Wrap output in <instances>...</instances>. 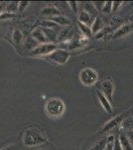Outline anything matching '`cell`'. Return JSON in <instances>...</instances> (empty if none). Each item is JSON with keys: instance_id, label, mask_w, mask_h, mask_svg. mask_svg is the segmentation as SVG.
<instances>
[{"instance_id": "6da1fadb", "label": "cell", "mask_w": 133, "mask_h": 150, "mask_svg": "<svg viewBox=\"0 0 133 150\" xmlns=\"http://www.w3.org/2000/svg\"><path fill=\"white\" fill-rule=\"evenodd\" d=\"M22 142L27 147H37L48 142V137L39 127H28L22 134Z\"/></svg>"}, {"instance_id": "7a4b0ae2", "label": "cell", "mask_w": 133, "mask_h": 150, "mask_svg": "<svg viewBox=\"0 0 133 150\" xmlns=\"http://www.w3.org/2000/svg\"><path fill=\"white\" fill-rule=\"evenodd\" d=\"M44 109L48 117L52 119H59L64 115L66 111V105L63 99L59 97H52L46 101Z\"/></svg>"}, {"instance_id": "3957f363", "label": "cell", "mask_w": 133, "mask_h": 150, "mask_svg": "<svg viewBox=\"0 0 133 150\" xmlns=\"http://www.w3.org/2000/svg\"><path fill=\"white\" fill-rule=\"evenodd\" d=\"M79 78L81 83L84 86H93L98 81V73L96 70H94L91 67H86L81 69L79 74Z\"/></svg>"}, {"instance_id": "277c9868", "label": "cell", "mask_w": 133, "mask_h": 150, "mask_svg": "<svg viewBox=\"0 0 133 150\" xmlns=\"http://www.w3.org/2000/svg\"><path fill=\"white\" fill-rule=\"evenodd\" d=\"M58 49V45L54 42H47L44 44H39L35 49L29 52L31 57H47Z\"/></svg>"}, {"instance_id": "5b68a950", "label": "cell", "mask_w": 133, "mask_h": 150, "mask_svg": "<svg viewBox=\"0 0 133 150\" xmlns=\"http://www.w3.org/2000/svg\"><path fill=\"white\" fill-rule=\"evenodd\" d=\"M70 57H71V53L68 50L65 49H60L58 48L56 51H54L52 54L48 55L47 57H45L48 61L52 62L55 64H59V65H65L69 61Z\"/></svg>"}, {"instance_id": "8992f818", "label": "cell", "mask_w": 133, "mask_h": 150, "mask_svg": "<svg viewBox=\"0 0 133 150\" xmlns=\"http://www.w3.org/2000/svg\"><path fill=\"white\" fill-rule=\"evenodd\" d=\"M100 91L110 102H112L113 95H114V91H115V85H114V82H113V80L110 77H107V78L103 79L102 81H100Z\"/></svg>"}, {"instance_id": "52a82bcc", "label": "cell", "mask_w": 133, "mask_h": 150, "mask_svg": "<svg viewBox=\"0 0 133 150\" xmlns=\"http://www.w3.org/2000/svg\"><path fill=\"white\" fill-rule=\"evenodd\" d=\"M128 115H129V112L126 111V112L120 113V114H118L117 116H114L113 118H111L109 121H107L104 125H103V127L101 128L100 133H104V132L110 131L111 129H113V128L118 126L119 124H121V123L127 118Z\"/></svg>"}, {"instance_id": "ba28073f", "label": "cell", "mask_w": 133, "mask_h": 150, "mask_svg": "<svg viewBox=\"0 0 133 150\" xmlns=\"http://www.w3.org/2000/svg\"><path fill=\"white\" fill-rule=\"evenodd\" d=\"M132 32H133V22L123 24L122 26L117 28L116 31L113 33L112 38L113 39H118V38L127 36L128 34H130V33H132Z\"/></svg>"}, {"instance_id": "9c48e42d", "label": "cell", "mask_w": 133, "mask_h": 150, "mask_svg": "<svg viewBox=\"0 0 133 150\" xmlns=\"http://www.w3.org/2000/svg\"><path fill=\"white\" fill-rule=\"evenodd\" d=\"M31 37H32L38 44H44V43L48 42L47 35L45 34L42 27H38L36 29H34L32 32H31Z\"/></svg>"}, {"instance_id": "30bf717a", "label": "cell", "mask_w": 133, "mask_h": 150, "mask_svg": "<svg viewBox=\"0 0 133 150\" xmlns=\"http://www.w3.org/2000/svg\"><path fill=\"white\" fill-rule=\"evenodd\" d=\"M97 99H98V101H100L101 107L103 108V110H104L105 112H107V113H112L113 112L111 102L105 97L104 95H103L102 93L100 92V91H98L97 92Z\"/></svg>"}, {"instance_id": "8fae6325", "label": "cell", "mask_w": 133, "mask_h": 150, "mask_svg": "<svg viewBox=\"0 0 133 150\" xmlns=\"http://www.w3.org/2000/svg\"><path fill=\"white\" fill-rule=\"evenodd\" d=\"M41 15L45 16V17H49L50 19L52 17H55V16L61 15V11L55 6H47V7H44V8L41 10Z\"/></svg>"}, {"instance_id": "7c38bea8", "label": "cell", "mask_w": 133, "mask_h": 150, "mask_svg": "<svg viewBox=\"0 0 133 150\" xmlns=\"http://www.w3.org/2000/svg\"><path fill=\"white\" fill-rule=\"evenodd\" d=\"M118 139H119L120 144H121L123 150H133L132 142L128 138L127 134H125V133H120L119 136H118Z\"/></svg>"}, {"instance_id": "4fadbf2b", "label": "cell", "mask_w": 133, "mask_h": 150, "mask_svg": "<svg viewBox=\"0 0 133 150\" xmlns=\"http://www.w3.org/2000/svg\"><path fill=\"white\" fill-rule=\"evenodd\" d=\"M49 20L53 21L54 23L57 24L58 26H68L71 24V21H70V19L66 17V16L64 15H58V16H55V17H52L50 18Z\"/></svg>"}, {"instance_id": "5bb4252c", "label": "cell", "mask_w": 133, "mask_h": 150, "mask_svg": "<svg viewBox=\"0 0 133 150\" xmlns=\"http://www.w3.org/2000/svg\"><path fill=\"white\" fill-rule=\"evenodd\" d=\"M91 32L93 34H98L101 30L103 29V22L100 17H95V19L93 20V24L91 26Z\"/></svg>"}, {"instance_id": "9a60e30c", "label": "cell", "mask_w": 133, "mask_h": 150, "mask_svg": "<svg viewBox=\"0 0 133 150\" xmlns=\"http://www.w3.org/2000/svg\"><path fill=\"white\" fill-rule=\"evenodd\" d=\"M78 20H79V23H83V24H86V25H88V24L91 22V14H89L88 11L83 10V11H81L79 13Z\"/></svg>"}, {"instance_id": "2e32d148", "label": "cell", "mask_w": 133, "mask_h": 150, "mask_svg": "<svg viewBox=\"0 0 133 150\" xmlns=\"http://www.w3.org/2000/svg\"><path fill=\"white\" fill-rule=\"evenodd\" d=\"M106 145H107V137L98 140V141L95 142L88 150H104Z\"/></svg>"}, {"instance_id": "e0dca14e", "label": "cell", "mask_w": 133, "mask_h": 150, "mask_svg": "<svg viewBox=\"0 0 133 150\" xmlns=\"http://www.w3.org/2000/svg\"><path fill=\"white\" fill-rule=\"evenodd\" d=\"M12 40H13L14 44L20 45L23 40V34L19 29H15L12 33Z\"/></svg>"}, {"instance_id": "ac0fdd59", "label": "cell", "mask_w": 133, "mask_h": 150, "mask_svg": "<svg viewBox=\"0 0 133 150\" xmlns=\"http://www.w3.org/2000/svg\"><path fill=\"white\" fill-rule=\"evenodd\" d=\"M19 9V1H10L8 3H6V8L5 11L10 12V13H14L18 11Z\"/></svg>"}, {"instance_id": "d6986e66", "label": "cell", "mask_w": 133, "mask_h": 150, "mask_svg": "<svg viewBox=\"0 0 133 150\" xmlns=\"http://www.w3.org/2000/svg\"><path fill=\"white\" fill-rule=\"evenodd\" d=\"M79 29H81V33H83V35L84 36V37H89V36H91V34H93V32H91V28L88 27V26L86 25V24L79 22Z\"/></svg>"}, {"instance_id": "ffe728a7", "label": "cell", "mask_w": 133, "mask_h": 150, "mask_svg": "<svg viewBox=\"0 0 133 150\" xmlns=\"http://www.w3.org/2000/svg\"><path fill=\"white\" fill-rule=\"evenodd\" d=\"M113 11V1H106L103 4L102 8H101V12L103 14H109Z\"/></svg>"}, {"instance_id": "44dd1931", "label": "cell", "mask_w": 133, "mask_h": 150, "mask_svg": "<svg viewBox=\"0 0 133 150\" xmlns=\"http://www.w3.org/2000/svg\"><path fill=\"white\" fill-rule=\"evenodd\" d=\"M115 137L114 135H109L107 136V145L104 148V150H113V144H114V141H115Z\"/></svg>"}, {"instance_id": "7402d4cb", "label": "cell", "mask_w": 133, "mask_h": 150, "mask_svg": "<svg viewBox=\"0 0 133 150\" xmlns=\"http://www.w3.org/2000/svg\"><path fill=\"white\" fill-rule=\"evenodd\" d=\"M15 14L10 13V12L4 11L3 13L0 15V21H7V20H11L12 18H14Z\"/></svg>"}, {"instance_id": "603a6c76", "label": "cell", "mask_w": 133, "mask_h": 150, "mask_svg": "<svg viewBox=\"0 0 133 150\" xmlns=\"http://www.w3.org/2000/svg\"><path fill=\"white\" fill-rule=\"evenodd\" d=\"M69 38H70V30L65 29V30H63L62 32L59 34L58 39H59V41H68Z\"/></svg>"}, {"instance_id": "cb8c5ba5", "label": "cell", "mask_w": 133, "mask_h": 150, "mask_svg": "<svg viewBox=\"0 0 133 150\" xmlns=\"http://www.w3.org/2000/svg\"><path fill=\"white\" fill-rule=\"evenodd\" d=\"M30 5V1H19V12H23L27 7Z\"/></svg>"}, {"instance_id": "d4e9b609", "label": "cell", "mask_w": 133, "mask_h": 150, "mask_svg": "<svg viewBox=\"0 0 133 150\" xmlns=\"http://www.w3.org/2000/svg\"><path fill=\"white\" fill-rule=\"evenodd\" d=\"M69 6L71 7V9L74 12H78V2L77 1H69L68 2Z\"/></svg>"}, {"instance_id": "484cf974", "label": "cell", "mask_w": 133, "mask_h": 150, "mask_svg": "<svg viewBox=\"0 0 133 150\" xmlns=\"http://www.w3.org/2000/svg\"><path fill=\"white\" fill-rule=\"evenodd\" d=\"M0 150H19V148L15 144H9V145H6V146L2 147V148H0Z\"/></svg>"}, {"instance_id": "4316f807", "label": "cell", "mask_w": 133, "mask_h": 150, "mask_svg": "<svg viewBox=\"0 0 133 150\" xmlns=\"http://www.w3.org/2000/svg\"><path fill=\"white\" fill-rule=\"evenodd\" d=\"M113 150H123L121 144H120V141L118 138L115 139V141H114V144H113Z\"/></svg>"}, {"instance_id": "83f0119b", "label": "cell", "mask_w": 133, "mask_h": 150, "mask_svg": "<svg viewBox=\"0 0 133 150\" xmlns=\"http://www.w3.org/2000/svg\"><path fill=\"white\" fill-rule=\"evenodd\" d=\"M121 1H113V11H116L119 6H121Z\"/></svg>"}, {"instance_id": "f1b7e54d", "label": "cell", "mask_w": 133, "mask_h": 150, "mask_svg": "<svg viewBox=\"0 0 133 150\" xmlns=\"http://www.w3.org/2000/svg\"><path fill=\"white\" fill-rule=\"evenodd\" d=\"M6 8V3H3V2H0V15L5 11Z\"/></svg>"}, {"instance_id": "f546056e", "label": "cell", "mask_w": 133, "mask_h": 150, "mask_svg": "<svg viewBox=\"0 0 133 150\" xmlns=\"http://www.w3.org/2000/svg\"><path fill=\"white\" fill-rule=\"evenodd\" d=\"M127 136H128V138L130 139V141L133 142V130H130V131H129V134H128Z\"/></svg>"}, {"instance_id": "4dcf8cb0", "label": "cell", "mask_w": 133, "mask_h": 150, "mask_svg": "<svg viewBox=\"0 0 133 150\" xmlns=\"http://www.w3.org/2000/svg\"><path fill=\"white\" fill-rule=\"evenodd\" d=\"M37 150H46V149H37Z\"/></svg>"}]
</instances>
